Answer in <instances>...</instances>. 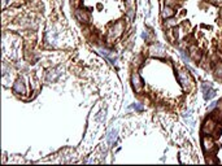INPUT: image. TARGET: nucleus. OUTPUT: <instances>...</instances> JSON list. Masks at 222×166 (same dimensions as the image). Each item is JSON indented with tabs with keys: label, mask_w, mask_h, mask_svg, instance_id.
I'll use <instances>...</instances> for the list:
<instances>
[{
	"label": "nucleus",
	"mask_w": 222,
	"mask_h": 166,
	"mask_svg": "<svg viewBox=\"0 0 222 166\" xmlns=\"http://www.w3.org/2000/svg\"><path fill=\"white\" fill-rule=\"evenodd\" d=\"M125 31V23L123 21H117L113 23L112 26L108 29V40H116L117 38H120Z\"/></svg>",
	"instance_id": "nucleus-1"
},
{
	"label": "nucleus",
	"mask_w": 222,
	"mask_h": 166,
	"mask_svg": "<svg viewBox=\"0 0 222 166\" xmlns=\"http://www.w3.org/2000/svg\"><path fill=\"white\" fill-rule=\"evenodd\" d=\"M178 81H179L182 88L185 91H190L194 86V82H192V78L190 75V73L187 70H179L178 71Z\"/></svg>",
	"instance_id": "nucleus-2"
},
{
	"label": "nucleus",
	"mask_w": 222,
	"mask_h": 166,
	"mask_svg": "<svg viewBox=\"0 0 222 166\" xmlns=\"http://www.w3.org/2000/svg\"><path fill=\"white\" fill-rule=\"evenodd\" d=\"M216 127H217V122L214 118H208L204 121L203 123V133L205 135H212L216 131Z\"/></svg>",
	"instance_id": "nucleus-3"
},
{
	"label": "nucleus",
	"mask_w": 222,
	"mask_h": 166,
	"mask_svg": "<svg viewBox=\"0 0 222 166\" xmlns=\"http://www.w3.org/2000/svg\"><path fill=\"white\" fill-rule=\"evenodd\" d=\"M148 52H149V56H152V57H165L166 56L165 48L160 44H152L149 47Z\"/></svg>",
	"instance_id": "nucleus-4"
},
{
	"label": "nucleus",
	"mask_w": 222,
	"mask_h": 166,
	"mask_svg": "<svg viewBox=\"0 0 222 166\" xmlns=\"http://www.w3.org/2000/svg\"><path fill=\"white\" fill-rule=\"evenodd\" d=\"M131 86H133L134 91L138 92V94L139 92H142V90H143V81H142L140 75H139L137 71H134L131 74Z\"/></svg>",
	"instance_id": "nucleus-5"
},
{
	"label": "nucleus",
	"mask_w": 222,
	"mask_h": 166,
	"mask_svg": "<svg viewBox=\"0 0 222 166\" xmlns=\"http://www.w3.org/2000/svg\"><path fill=\"white\" fill-rule=\"evenodd\" d=\"M201 144H203V149H204L205 153H210L213 152L216 149V144H214V140L210 138V136H204L201 140Z\"/></svg>",
	"instance_id": "nucleus-6"
},
{
	"label": "nucleus",
	"mask_w": 222,
	"mask_h": 166,
	"mask_svg": "<svg viewBox=\"0 0 222 166\" xmlns=\"http://www.w3.org/2000/svg\"><path fill=\"white\" fill-rule=\"evenodd\" d=\"M74 14H75V18L78 19L81 23H88L90 22V13L87 11H85V9L77 8Z\"/></svg>",
	"instance_id": "nucleus-7"
},
{
	"label": "nucleus",
	"mask_w": 222,
	"mask_h": 166,
	"mask_svg": "<svg viewBox=\"0 0 222 166\" xmlns=\"http://www.w3.org/2000/svg\"><path fill=\"white\" fill-rule=\"evenodd\" d=\"M61 71H62L61 66H56V67L50 69V70H48V73H47V82H56L57 78L61 75Z\"/></svg>",
	"instance_id": "nucleus-8"
},
{
	"label": "nucleus",
	"mask_w": 222,
	"mask_h": 166,
	"mask_svg": "<svg viewBox=\"0 0 222 166\" xmlns=\"http://www.w3.org/2000/svg\"><path fill=\"white\" fill-rule=\"evenodd\" d=\"M13 91L17 95H25L26 94V86L22 78H17L16 82L13 83Z\"/></svg>",
	"instance_id": "nucleus-9"
},
{
	"label": "nucleus",
	"mask_w": 222,
	"mask_h": 166,
	"mask_svg": "<svg viewBox=\"0 0 222 166\" xmlns=\"http://www.w3.org/2000/svg\"><path fill=\"white\" fill-rule=\"evenodd\" d=\"M189 56H190V58L192 61L196 62V64H197V62H200V60H201V53H200V51L197 50L195 46H192L189 50Z\"/></svg>",
	"instance_id": "nucleus-10"
},
{
	"label": "nucleus",
	"mask_w": 222,
	"mask_h": 166,
	"mask_svg": "<svg viewBox=\"0 0 222 166\" xmlns=\"http://www.w3.org/2000/svg\"><path fill=\"white\" fill-rule=\"evenodd\" d=\"M126 14L130 19L135 16V0H126Z\"/></svg>",
	"instance_id": "nucleus-11"
},
{
	"label": "nucleus",
	"mask_w": 222,
	"mask_h": 166,
	"mask_svg": "<svg viewBox=\"0 0 222 166\" xmlns=\"http://www.w3.org/2000/svg\"><path fill=\"white\" fill-rule=\"evenodd\" d=\"M174 13H175V11H174V8H172V7H169V5H165V8L162 9V12H161V16H162V18H170V17H173L174 16Z\"/></svg>",
	"instance_id": "nucleus-12"
},
{
	"label": "nucleus",
	"mask_w": 222,
	"mask_h": 166,
	"mask_svg": "<svg viewBox=\"0 0 222 166\" xmlns=\"http://www.w3.org/2000/svg\"><path fill=\"white\" fill-rule=\"evenodd\" d=\"M117 134H118V130L117 129H112L108 133V135H107V140H108V143L109 144H113L114 141H116V139H117Z\"/></svg>",
	"instance_id": "nucleus-13"
},
{
	"label": "nucleus",
	"mask_w": 222,
	"mask_h": 166,
	"mask_svg": "<svg viewBox=\"0 0 222 166\" xmlns=\"http://www.w3.org/2000/svg\"><path fill=\"white\" fill-rule=\"evenodd\" d=\"M213 74L216 78L221 79L222 78V62H216L213 66Z\"/></svg>",
	"instance_id": "nucleus-14"
},
{
	"label": "nucleus",
	"mask_w": 222,
	"mask_h": 166,
	"mask_svg": "<svg viewBox=\"0 0 222 166\" xmlns=\"http://www.w3.org/2000/svg\"><path fill=\"white\" fill-rule=\"evenodd\" d=\"M165 36H166L170 42H175L177 38H178V31H177V30H173V29H169V31H166Z\"/></svg>",
	"instance_id": "nucleus-15"
},
{
	"label": "nucleus",
	"mask_w": 222,
	"mask_h": 166,
	"mask_svg": "<svg viewBox=\"0 0 222 166\" xmlns=\"http://www.w3.org/2000/svg\"><path fill=\"white\" fill-rule=\"evenodd\" d=\"M177 23H178L177 19L173 18V17H170V18H166L165 23H164V27H166V29H173V27L177 26Z\"/></svg>",
	"instance_id": "nucleus-16"
},
{
	"label": "nucleus",
	"mask_w": 222,
	"mask_h": 166,
	"mask_svg": "<svg viewBox=\"0 0 222 166\" xmlns=\"http://www.w3.org/2000/svg\"><path fill=\"white\" fill-rule=\"evenodd\" d=\"M203 94H204V99L208 101V100H212V99H213V97L216 96V91H214L213 88H209V90L203 91Z\"/></svg>",
	"instance_id": "nucleus-17"
},
{
	"label": "nucleus",
	"mask_w": 222,
	"mask_h": 166,
	"mask_svg": "<svg viewBox=\"0 0 222 166\" xmlns=\"http://www.w3.org/2000/svg\"><path fill=\"white\" fill-rule=\"evenodd\" d=\"M142 36H143L144 40H147L148 43H153V42H155V35L152 34V31H144L142 34Z\"/></svg>",
	"instance_id": "nucleus-18"
},
{
	"label": "nucleus",
	"mask_w": 222,
	"mask_h": 166,
	"mask_svg": "<svg viewBox=\"0 0 222 166\" xmlns=\"http://www.w3.org/2000/svg\"><path fill=\"white\" fill-rule=\"evenodd\" d=\"M165 5H169V7L174 8V7L178 5V2H177V0H165Z\"/></svg>",
	"instance_id": "nucleus-19"
},
{
	"label": "nucleus",
	"mask_w": 222,
	"mask_h": 166,
	"mask_svg": "<svg viewBox=\"0 0 222 166\" xmlns=\"http://www.w3.org/2000/svg\"><path fill=\"white\" fill-rule=\"evenodd\" d=\"M142 60H143L142 56H137V58H134V66H139V65H140Z\"/></svg>",
	"instance_id": "nucleus-20"
},
{
	"label": "nucleus",
	"mask_w": 222,
	"mask_h": 166,
	"mask_svg": "<svg viewBox=\"0 0 222 166\" xmlns=\"http://www.w3.org/2000/svg\"><path fill=\"white\" fill-rule=\"evenodd\" d=\"M131 108H133V109H135L137 112H142V110H143V106H142L140 104H138V102H135V104H133V105H131Z\"/></svg>",
	"instance_id": "nucleus-21"
},
{
	"label": "nucleus",
	"mask_w": 222,
	"mask_h": 166,
	"mask_svg": "<svg viewBox=\"0 0 222 166\" xmlns=\"http://www.w3.org/2000/svg\"><path fill=\"white\" fill-rule=\"evenodd\" d=\"M216 106H217V101H212L210 104H209V106H208V110H209V112H210V110H213V109L216 108Z\"/></svg>",
	"instance_id": "nucleus-22"
},
{
	"label": "nucleus",
	"mask_w": 222,
	"mask_h": 166,
	"mask_svg": "<svg viewBox=\"0 0 222 166\" xmlns=\"http://www.w3.org/2000/svg\"><path fill=\"white\" fill-rule=\"evenodd\" d=\"M212 4H214V5H221L222 4V0H209Z\"/></svg>",
	"instance_id": "nucleus-23"
},
{
	"label": "nucleus",
	"mask_w": 222,
	"mask_h": 166,
	"mask_svg": "<svg viewBox=\"0 0 222 166\" xmlns=\"http://www.w3.org/2000/svg\"><path fill=\"white\" fill-rule=\"evenodd\" d=\"M217 106H218V109H220V110H222V99H221L218 102H217Z\"/></svg>",
	"instance_id": "nucleus-24"
},
{
	"label": "nucleus",
	"mask_w": 222,
	"mask_h": 166,
	"mask_svg": "<svg viewBox=\"0 0 222 166\" xmlns=\"http://www.w3.org/2000/svg\"><path fill=\"white\" fill-rule=\"evenodd\" d=\"M220 16H221V18H222V9H221V12H220Z\"/></svg>",
	"instance_id": "nucleus-25"
},
{
	"label": "nucleus",
	"mask_w": 222,
	"mask_h": 166,
	"mask_svg": "<svg viewBox=\"0 0 222 166\" xmlns=\"http://www.w3.org/2000/svg\"><path fill=\"white\" fill-rule=\"evenodd\" d=\"M221 58H222V53H221Z\"/></svg>",
	"instance_id": "nucleus-26"
}]
</instances>
